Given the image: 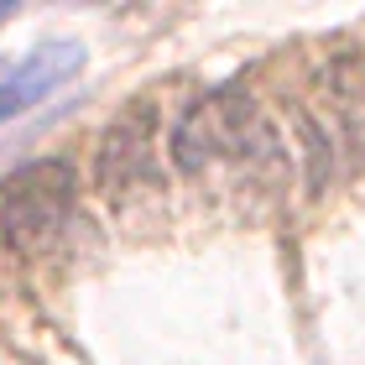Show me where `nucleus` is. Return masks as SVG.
<instances>
[{
    "mask_svg": "<svg viewBox=\"0 0 365 365\" xmlns=\"http://www.w3.org/2000/svg\"><path fill=\"white\" fill-rule=\"evenodd\" d=\"M324 94H329V110L339 120V136L365 152V58H339L329 63L324 73Z\"/></svg>",
    "mask_w": 365,
    "mask_h": 365,
    "instance_id": "5",
    "label": "nucleus"
},
{
    "mask_svg": "<svg viewBox=\"0 0 365 365\" xmlns=\"http://www.w3.org/2000/svg\"><path fill=\"white\" fill-rule=\"evenodd\" d=\"M78 68H84V47L68 42V37H53V42H42L37 53H26L11 73H0V125L16 120V115H26L37 99H47Z\"/></svg>",
    "mask_w": 365,
    "mask_h": 365,
    "instance_id": "4",
    "label": "nucleus"
},
{
    "mask_svg": "<svg viewBox=\"0 0 365 365\" xmlns=\"http://www.w3.org/2000/svg\"><path fill=\"white\" fill-rule=\"evenodd\" d=\"M73 198H78V178L68 157H47L11 173L0 182V240H6V251L16 256L53 251L58 235L68 230Z\"/></svg>",
    "mask_w": 365,
    "mask_h": 365,
    "instance_id": "2",
    "label": "nucleus"
},
{
    "mask_svg": "<svg viewBox=\"0 0 365 365\" xmlns=\"http://www.w3.org/2000/svg\"><path fill=\"white\" fill-rule=\"evenodd\" d=\"M94 178L110 204H130V198L157 188L162 168H157V110L152 105H130L110 120L94 152Z\"/></svg>",
    "mask_w": 365,
    "mask_h": 365,
    "instance_id": "3",
    "label": "nucleus"
},
{
    "mask_svg": "<svg viewBox=\"0 0 365 365\" xmlns=\"http://www.w3.org/2000/svg\"><path fill=\"white\" fill-rule=\"evenodd\" d=\"M168 152H173V168L188 178L220 168V162H230L235 173H251V178H277V168H282V141H277L272 120L235 84L198 94L178 115Z\"/></svg>",
    "mask_w": 365,
    "mask_h": 365,
    "instance_id": "1",
    "label": "nucleus"
}]
</instances>
